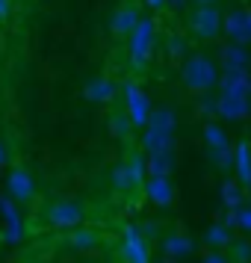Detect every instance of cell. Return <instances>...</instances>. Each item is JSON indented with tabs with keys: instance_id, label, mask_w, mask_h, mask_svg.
Here are the masks:
<instances>
[{
	"instance_id": "25",
	"label": "cell",
	"mask_w": 251,
	"mask_h": 263,
	"mask_svg": "<svg viewBox=\"0 0 251 263\" xmlns=\"http://www.w3.org/2000/svg\"><path fill=\"white\" fill-rule=\"evenodd\" d=\"M145 3H148L151 9H163V6H166V0H145Z\"/></svg>"
},
{
	"instance_id": "13",
	"label": "cell",
	"mask_w": 251,
	"mask_h": 263,
	"mask_svg": "<svg viewBox=\"0 0 251 263\" xmlns=\"http://www.w3.org/2000/svg\"><path fill=\"white\" fill-rule=\"evenodd\" d=\"M145 195L154 204H160V207H168L175 201V186H171L168 178H148L145 180Z\"/></svg>"
},
{
	"instance_id": "10",
	"label": "cell",
	"mask_w": 251,
	"mask_h": 263,
	"mask_svg": "<svg viewBox=\"0 0 251 263\" xmlns=\"http://www.w3.org/2000/svg\"><path fill=\"white\" fill-rule=\"evenodd\" d=\"M222 33H225L227 39H230V45H245V42H251V30H248V12H239V9H234V12H227L225 18H222Z\"/></svg>"
},
{
	"instance_id": "9",
	"label": "cell",
	"mask_w": 251,
	"mask_h": 263,
	"mask_svg": "<svg viewBox=\"0 0 251 263\" xmlns=\"http://www.w3.org/2000/svg\"><path fill=\"white\" fill-rule=\"evenodd\" d=\"M115 95H119V86L107 74H98L92 80H86V86H83V98L89 104H109Z\"/></svg>"
},
{
	"instance_id": "26",
	"label": "cell",
	"mask_w": 251,
	"mask_h": 263,
	"mask_svg": "<svg viewBox=\"0 0 251 263\" xmlns=\"http://www.w3.org/2000/svg\"><path fill=\"white\" fill-rule=\"evenodd\" d=\"M192 3H195V6H216L219 0H192Z\"/></svg>"
},
{
	"instance_id": "30",
	"label": "cell",
	"mask_w": 251,
	"mask_h": 263,
	"mask_svg": "<svg viewBox=\"0 0 251 263\" xmlns=\"http://www.w3.org/2000/svg\"><path fill=\"white\" fill-rule=\"evenodd\" d=\"M248 30H251V12H248Z\"/></svg>"
},
{
	"instance_id": "24",
	"label": "cell",
	"mask_w": 251,
	"mask_h": 263,
	"mask_svg": "<svg viewBox=\"0 0 251 263\" xmlns=\"http://www.w3.org/2000/svg\"><path fill=\"white\" fill-rule=\"evenodd\" d=\"M207 239H210V242H222V239H227V234L222 231V228H216V231H210V234H207Z\"/></svg>"
},
{
	"instance_id": "27",
	"label": "cell",
	"mask_w": 251,
	"mask_h": 263,
	"mask_svg": "<svg viewBox=\"0 0 251 263\" xmlns=\"http://www.w3.org/2000/svg\"><path fill=\"white\" fill-rule=\"evenodd\" d=\"M242 228H248V231H251V210H248V213H242Z\"/></svg>"
},
{
	"instance_id": "29",
	"label": "cell",
	"mask_w": 251,
	"mask_h": 263,
	"mask_svg": "<svg viewBox=\"0 0 251 263\" xmlns=\"http://www.w3.org/2000/svg\"><path fill=\"white\" fill-rule=\"evenodd\" d=\"M3 160H6V151H3V145H0V163H3Z\"/></svg>"
},
{
	"instance_id": "1",
	"label": "cell",
	"mask_w": 251,
	"mask_h": 263,
	"mask_svg": "<svg viewBox=\"0 0 251 263\" xmlns=\"http://www.w3.org/2000/svg\"><path fill=\"white\" fill-rule=\"evenodd\" d=\"M219 77H222V71L207 53H189L180 65V83L192 95H207L210 89L219 86Z\"/></svg>"
},
{
	"instance_id": "28",
	"label": "cell",
	"mask_w": 251,
	"mask_h": 263,
	"mask_svg": "<svg viewBox=\"0 0 251 263\" xmlns=\"http://www.w3.org/2000/svg\"><path fill=\"white\" fill-rule=\"evenodd\" d=\"M207 263H225L222 257H207Z\"/></svg>"
},
{
	"instance_id": "3",
	"label": "cell",
	"mask_w": 251,
	"mask_h": 263,
	"mask_svg": "<svg viewBox=\"0 0 251 263\" xmlns=\"http://www.w3.org/2000/svg\"><path fill=\"white\" fill-rule=\"evenodd\" d=\"M121 92H124V112H127L130 124L133 127H139V130L148 127V119H151V112H154V101H151V95H148L136 80H124Z\"/></svg>"
},
{
	"instance_id": "19",
	"label": "cell",
	"mask_w": 251,
	"mask_h": 263,
	"mask_svg": "<svg viewBox=\"0 0 251 263\" xmlns=\"http://www.w3.org/2000/svg\"><path fill=\"white\" fill-rule=\"evenodd\" d=\"M145 166H148L151 178H168V172H171V154H148Z\"/></svg>"
},
{
	"instance_id": "11",
	"label": "cell",
	"mask_w": 251,
	"mask_h": 263,
	"mask_svg": "<svg viewBox=\"0 0 251 263\" xmlns=\"http://www.w3.org/2000/svg\"><path fill=\"white\" fill-rule=\"evenodd\" d=\"M216 112H219L222 119H230V121L248 119V112H251V98L219 95V101H216Z\"/></svg>"
},
{
	"instance_id": "14",
	"label": "cell",
	"mask_w": 251,
	"mask_h": 263,
	"mask_svg": "<svg viewBox=\"0 0 251 263\" xmlns=\"http://www.w3.org/2000/svg\"><path fill=\"white\" fill-rule=\"evenodd\" d=\"M145 130L175 136V130H178V116H175V109L171 107H154V112H151V119H148V127H145Z\"/></svg>"
},
{
	"instance_id": "18",
	"label": "cell",
	"mask_w": 251,
	"mask_h": 263,
	"mask_svg": "<svg viewBox=\"0 0 251 263\" xmlns=\"http://www.w3.org/2000/svg\"><path fill=\"white\" fill-rule=\"evenodd\" d=\"M109 186L115 192L136 190V186H133V178H130V168H127V160H124V163H115V166L109 168Z\"/></svg>"
},
{
	"instance_id": "8",
	"label": "cell",
	"mask_w": 251,
	"mask_h": 263,
	"mask_svg": "<svg viewBox=\"0 0 251 263\" xmlns=\"http://www.w3.org/2000/svg\"><path fill=\"white\" fill-rule=\"evenodd\" d=\"M6 186H9V192H12V198H18V201H33V195H36V180H33V175H30V168H24V166L9 168Z\"/></svg>"
},
{
	"instance_id": "7",
	"label": "cell",
	"mask_w": 251,
	"mask_h": 263,
	"mask_svg": "<svg viewBox=\"0 0 251 263\" xmlns=\"http://www.w3.org/2000/svg\"><path fill=\"white\" fill-rule=\"evenodd\" d=\"M142 21V12H139V6L136 3H119L112 15H109V33L115 39H130V33L136 30V24Z\"/></svg>"
},
{
	"instance_id": "15",
	"label": "cell",
	"mask_w": 251,
	"mask_h": 263,
	"mask_svg": "<svg viewBox=\"0 0 251 263\" xmlns=\"http://www.w3.org/2000/svg\"><path fill=\"white\" fill-rule=\"evenodd\" d=\"M142 151H148V154H175V136L142 130Z\"/></svg>"
},
{
	"instance_id": "6",
	"label": "cell",
	"mask_w": 251,
	"mask_h": 263,
	"mask_svg": "<svg viewBox=\"0 0 251 263\" xmlns=\"http://www.w3.org/2000/svg\"><path fill=\"white\" fill-rule=\"evenodd\" d=\"M201 136H204L207 151H210V160H216L222 168L230 166V160H234V145H230V139H227L225 127L216 124V121H207L204 130H201Z\"/></svg>"
},
{
	"instance_id": "21",
	"label": "cell",
	"mask_w": 251,
	"mask_h": 263,
	"mask_svg": "<svg viewBox=\"0 0 251 263\" xmlns=\"http://www.w3.org/2000/svg\"><path fill=\"white\" fill-rule=\"evenodd\" d=\"M133 130V124L130 119H127V112H112L109 116V133L115 136V139H127Z\"/></svg>"
},
{
	"instance_id": "16",
	"label": "cell",
	"mask_w": 251,
	"mask_h": 263,
	"mask_svg": "<svg viewBox=\"0 0 251 263\" xmlns=\"http://www.w3.org/2000/svg\"><path fill=\"white\" fill-rule=\"evenodd\" d=\"M234 160H237V175L242 186H251V142L242 139L234 148Z\"/></svg>"
},
{
	"instance_id": "4",
	"label": "cell",
	"mask_w": 251,
	"mask_h": 263,
	"mask_svg": "<svg viewBox=\"0 0 251 263\" xmlns=\"http://www.w3.org/2000/svg\"><path fill=\"white\" fill-rule=\"evenodd\" d=\"M45 219L53 231H74V228L86 225V210L83 204L74 201V198H56V201L48 204Z\"/></svg>"
},
{
	"instance_id": "5",
	"label": "cell",
	"mask_w": 251,
	"mask_h": 263,
	"mask_svg": "<svg viewBox=\"0 0 251 263\" xmlns=\"http://www.w3.org/2000/svg\"><path fill=\"white\" fill-rule=\"evenodd\" d=\"M222 9L219 6H195L189 15V30L201 42H213L222 36Z\"/></svg>"
},
{
	"instance_id": "17",
	"label": "cell",
	"mask_w": 251,
	"mask_h": 263,
	"mask_svg": "<svg viewBox=\"0 0 251 263\" xmlns=\"http://www.w3.org/2000/svg\"><path fill=\"white\" fill-rule=\"evenodd\" d=\"M222 65H225V71H245V65H248V53L245 48H239V45H227L222 50Z\"/></svg>"
},
{
	"instance_id": "22",
	"label": "cell",
	"mask_w": 251,
	"mask_h": 263,
	"mask_svg": "<svg viewBox=\"0 0 251 263\" xmlns=\"http://www.w3.org/2000/svg\"><path fill=\"white\" fill-rule=\"evenodd\" d=\"M222 198H225L227 207H237L242 201V186H239L237 180H225L222 183Z\"/></svg>"
},
{
	"instance_id": "20",
	"label": "cell",
	"mask_w": 251,
	"mask_h": 263,
	"mask_svg": "<svg viewBox=\"0 0 251 263\" xmlns=\"http://www.w3.org/2000/svg\"><path fill=\"white\" fill-rule=\"evenodd\" d=\"M127 168H130V178H133V186L136 190H142V183L148 180V166H145V157L139 151H133L127 157Z\"/></svg>"
},
{
	"instance_id": "12",
	"label": "cell",
	"mask_w": 251,
	"mask_h": 263,
	"mask_svg": "<svg viewBox=\"0 0 251 263\" xmlns=\"http://www.w3.org/2000/svg\"><path fill=\"white\" fill-rule=\"evenodd\" d=\"M222 95H234V98H251V77L248 71H225L219 77Z\"/></svg>"
},
{
	"instance_id": "2",
	"label": "cell",
	"mask_w": 251,
	"mask_h": 263,
	"mask_svg": "<svg viewBox=\"0 0 251 263\" xmlns=\"http://www.w3.org/2000/svg\"><path fill=\"white\" fill-rule=\"evenodd\" d=\"M154 36H157V24L154 18H142L136 30L127 39V57H130V68L133 71H145L151 60H154Z\"/></svg>"
},
{
	"instance_id": "23",
	"label": "cell",
	"mask_w": 251,
	"mask_h": 263,
	"mask_svg": "<svg viewBox=\"0 0 251 263\" xmlns=\"http://www.w3.org/2000/svg\"><path fill=\"white\" fill-rule=\"evenodd\" d=\"M12 18V0H0V24Z\"/></svg>"
}]
</instances>
